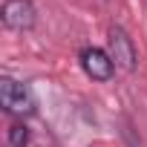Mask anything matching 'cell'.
Segmentation results:
<instances>
[{
    "mask_svg": "<svg viewBox=\"0 0 147 147\" xmlns=\"http://www.w3.org/2000/svg\"><path fill=\"white\" fill-rule=\"evenodd\" d=\"M78 61H81L84 72H87L92 81H110L113 72H115V61L101 46H84L81 55H78Z\"/></svg>",
    "mask_w": 147,
    "mask_h": 147,
    "instance_id": "cell-4",
    "label": "cell"
},
{
    "mask_svg": "<svg viewBox=\"0 0 147 147\" xmlns=\"http://www.w3.org/2000/svg\"><path fill=\"white\" fill-rule=\"evenodd\" d=\"M29 138H32V133H29V127H26L23 121H15V124L9 127V144H12V147H26Z\"/></svg>",
    "mask_w": 147,
    "mask_h": 147,
    "instance_id": "cell-5",
    "label": "cell"
},
{
    "mask_svg": "<svg viewBox=\"0 0 147 147\" xmlns=\"http://www.w3.org/2000/svg\"><path fill=\"white\" fill-rule=\"evenodd\" d=\"M0 107H3L9 115H18V118H26L35 113V98L29 92L26 84L3 75L0 78Z\"/></svg>",
    "mask_w": 147,
    "mask_h": 147,
    "instance_id": "cell-1",
    "label": "cell"
},
{
    "mask_svg": "<svg viewBox=\"0 0 147 147\" xmlns=\"http://www.w3.org/2000/svg\"><path fill=\"white\" fill-rule=\"evenodd\" d=\"M107 43H110V58L115 61V66H118V69L133 72V69L138 66L136 43H133V38H130L121 26H110V38H107Z\"/></svg>",
    "mask_w": 147,
    "mask_h": 147,
    "instance_id": "cell-3",
    "label": "cell"
},
{
    "mask_svg": "<svg viewBox=\"0 0 147 147\" xmlns=\"http://www.w3.org/2000/svg\"><path fill=\"white\" fill-rule=\"evenodd\" d=\"M0 20H3V26L12 29V32H26V29L35 26L38 9H35L32 0H3Z\"/></svg>",
    "mask_w": 147,
    "mask_h": 147,
    "instance_id": "cell-2",
    "label": "cell"
}]
</instances>
